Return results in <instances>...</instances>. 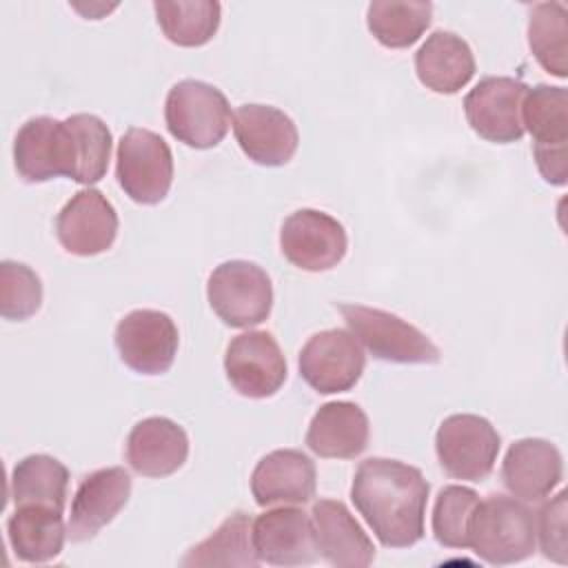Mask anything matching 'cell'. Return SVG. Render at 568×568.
Instances as JSON below:
<instances>
[{"mask_svg":"<svg viewBox=\"0 0 568 568\" xmlns=\"http://www.w3.org/2000/svg\"><path fill=\"white\" fill-rule=\"evenodd\" d=\"M253 546L271 566H306L317 559L311 515L300 508H275L253 521Z\"/></svg>","mask_w":568,"mask_h":568,"instance_id":"cell-18","label":"cell"},{"mask_svg":"<svg viewBox=\"0 0 568 568\" xmlns=\"http://www.w3.org/2000/svg\"><path fill=\"white\" fill-rule=\"evenodd\" d=\"M280 248L293 266L320 273L344 260L348 237L333 215L315 209H300L284 220Z\"/></svg>","mask_w":568,"mask_h":568,"instance_id":"cell-12","label":"cell"},{"mask_svg":"<svg viewBox=\"0 0 568 568\" xmlns=\"http://www.w3.org/2000/svg\"><path fill=\"white\" fill-rule=\"evenodd\" d=\"M415 73L426 89L453 95L473 80L475 55L457 33L433 31L415 53Z\"/></svg>","mask_w":568,"mask_h":568,"instance_id":"cell-24","label":"cell"},{"mask_svg":"<svg viewBox=\"0 0 568 568\" xmlns=\"http://www.w3.org/2000/svg\"><path fill=\"white\" fill-rule=\"evenodd\" d=\"M169 133L191 149L217 146L231 124L226 95L202 80H182L169 89L164 102Z\"/></svg>","mask_w":568,"mask_h":568,"instance_id":"cell-4","label":"cell"},{"mask_svg":"<svg viewBox=\"0 0 568 568\" xmlns=\"http://www.w3.org/2000/svg\"><path fill=\"white\" fill-rule=\"evenodd\" d=\"M537 544V519L519 499L490 495L477 504L470 528L468 548L493 566H506L528 559Z\"/></svg>","mask_w":568,"mask_h":568,"instance_id":"cell-2","label":"cell"},{"mask_svg":"<svg viewBox=\"0 0 568 568\" xmlns=\"http://www.w3.org/2000/svg\"><path fill=\"white\" fill-rule=\"evenodd\" d=\"M479 495L468 486H444L433 508V535L439 546L468 548V528Z\"/></svg>","mask_w":568,"mask_h":568,"instance_id":"cell-32","label":"cell"},{"mask_svg":"<svg viewBox=\"0 0 568 568\" xmlns=\"http://www.w3.org/2000/svg\"><path fill=\"white\" fill-rule=\"evenodd\" d=\"M189 437L169 417H146L126 437V462L142 477H166L184 466Z\"/></svg>","mask_w":568,"mask_h":568,"instance_id":"cell-22","label":"cell"},{"mask_svg":"<svg viewBox=\"0 0 568 568\" xmlns=\"http://www.w3.org/2000/svg\"><path fill=\"white\" fill-rule=\"evenodd\" d=\"M253 521L246 513H233L204 541L193 546L182 566H257L260 557L253 546Z\"/></svg>","mask_w":568,"mask_h":568,"instance_id":"cell-27","label":"cell"},{"mask_svg":"<svg viewBox=\"0 0 568 568\" xmlns=\"http://www.w3.org/2000/svg\"><path fill=\"white\" fill-rule=\"evenodd\" d=\"M131 495V475L122 466L89 473L71 501L67 535L71 541L95 537L126 506Z\"/></svg>","mask_w":568,"mask_h":568,"instance_id":"cell-17","label":"cell"},{"mask_svg":"<svg viewBox=\"0 0 568 568\" xmlns=\"http://www.w3.org/2000/svg\"><path fill=\"white\" fill-rule=\"evenodd\" d=\"M233 133L248 160L262 166H284L297 151V126L268 104H242L233 113Z\"/></svg>","mask_w":568,"mask_h":568,"instance_id":"cell-16","label":"cell"},{"mask_svg":"<svg viewBox=\"0 0 568 568\" xmlns=\"http://www.w3.org/2000/svg\"><path fill=\"white\" fill-rule=\"evenodd\" d=\"M433 18L430 2L417 0H375L368 4L366 24L373 38L388 49L415 44Z\"/></svg>","mask_w":568,"mask_h":568,"instance_id":"cell-28","label":"cell"},{"mask_svg":"<svg viewBox=\"0 0 568 568\" xmlns=\"http://www.w3.org/2000/svg\"><path fill=\"white\" fill-rule=\"evenodd\" d=\"M13 555L27 564H44L62 552L67 528L62 510L49 506H18L7 521Z\"/></svg>","mask_w":568,"mask_h":568,"instance_id":"cell-25","label":"cell"},{"mask_svg":"<svg viewBox=\"0 0 568 568\" xmlns=\"http://www.w3.org/2000/svg\"><path fill=\"white\" fill-rule=\"evenodd\" d=\"M231 386L251 399L275 395L286 382V359L277 339L266 331H248L231 339L224 355Z\"/></svg>","mask_w":568,"mask_h":568,"instance_id":"cell-14","label":"cell"},{"mask_svg":"<svg viewBox=\"0 0 568 568\" xmlns=\"http://www.w3.org/2000/svg\"><path fill=\"white\" fill-rule=\"evenodd\" d=\"M528 44L535 60L552 75L568 73V11L561 2H539L528 16Z\"/></svg>","mask_w":568,"mask_h":568,"instance_id":"cell-30","label":"cell"},{"mask_svg":"<svg viewBox=\"0 0 568 568\" xmlns=\"http://www.w3.org/2000/svg\"><path fill=\"white\" fill-rule=\"evenodd\" d=\"M499 433L495 426L473 413H457L446 417L435 435V450L439 466L455 479L481 481L486 479L499 455Z\"/></svg>","mask_w":568,"mask_h":568,"instance_id":"cell-7","label":"cell"},{"mask_svg":"<svg viewBox=\"0 0 568 568\" xmlns=\"http://www.w3.org/2000/svg\"><path fill=\"white\" fill-rule=\"evenodd\" d=\"M13 162L24 182H47L58 175L73 180L78 144L69 124L49 115L27 120L13 142Z\"/></svg>","mask_w":568,"mask_h":568,"instance_id":"cell-9","label":"cell"},{"mask_svg":"<svg viewBox=\"0 0 568 568\" xmlns=\"http://www.w3.org/2000/svg\"><path fill=\"white\" fill-rule=\"evenodd\" d=\"M69 470L51 455H27L20 459L9 479V497L18 506H49L64 510Z\"/></svg>","mask_w":568,"mask_h":568,"instance_id":"cell-26","label":"cell"},{"mask_svg":"<svg viewBox=\"0 0 568 568\" xmlns=\"http://www.w3.org/2000/svg\"><path fill=\"white\" fill-rule=\"evenodd\" d=\"M115 178L122 191L138 204H158L173 182V155L153 131L133 126L118 142Z\"/></svg>","mask_w":568,"mask_h":568,"instance_id":"cell-8","label":"cell"},{"mask_svg":"<svg viewBox=\"0 0 568 568\" xmlns=\"http://www.w3.org/2000/svg\"><path fill=\"white\" fill-rule=\"evenodd\" d=\"M55 235L73 255H100L115 242L118 213L98 189H82L58 213Z\"/></svg>","mask_w":568,"mask_h":568,"instance_id":"cell-15","label":"cell"},{"mask_svg":"<svg viewBox=\"0 0 568 568\" xmlns=\"http://www.w3.org/2000/svg\"><path fill=\"white\" fill-rule=\"evenodd\" d=\"M368 417L355 402L320 406L306 430V446L317 457L353 459L368 446Z\"/></svg>","mask_w":568,"mask_h":568,"instance_id":"cell-23","label":"cell"},{"mask_svg":"<svg viewBox=\"0 0 568 568\" xmlns=\"http://www.w3.org/2000/svg\"><path fill=\"white\" fill-rule=\"evenodd\" d=\"M42 304V282L22 262H0V315L22 322L38 313Z\"/></svg>","mask_w":568,"mask_h":568,"instance_id":"cell-33","label":"cell"},{"mask_svg":"<svg viewBox=\"0 0 568 568\" xmlns=\"http://www.w3.org/2000/svg\"><path fill=\"white\" fill-rule=\"evenodd\" d=\"M255 504H308L315 497V464L295 448H280L264 455L251 475Z\"/></svg>","mask_w":568,"mask_h":568,"instance_id":"cell-21","label":"cell"},{"mask_svg":"<svg viewBox=\"0 0 568 568\" xmlns=\"http://www.w3.org/2000/svg\"><path fill=\"white\" fill-rule=\"evenodd\" d=\"M355 339L382 362L393 364H437L439 348L406 320L364 304H337Z\"/></svg>","mask_w":568,"mask_h":568,"instance_id":"cell-3","label":"cell"},{"mask_svg":"<svg viewBox=\"0 0 568 568\" xmlns=\"http://www.w3.org/2000/svg\"><path fill=\"white\" fill-rule=\"evenodd\" d=\"M537 532L541 541V550L546 559L557 564H566V490H559L550 501H546L539 510Z\"/></svg>","mask_w":568,"mask_h":568,"instance_id":"cell-34","label":"cell"},{"mask_svg":"<svg viewBox=\"0 0 568 568\" xmlns=\"http://www.w3.org/2000/svg\"><path fill=\"white\" fill-rule=\"evenodd\" d=\"M564 459L555 444L526 437L515 442L501 464V481L506 490L524 501L548 497L561 481Z\"/></svg>","mask_w":568,"mask_h":568,"instance_id":"cell-20","label":"cell"},{"mask_svg":"<svg viewBox=\"0 0 568 568\" xmlns=\"http://www.w3.org/2000/svg\"><path fill=\"white\" fill-rule=\"evenodd\" d=\"M317 555L337 568H366L375 546L344 501L320 499L311 510Z\"/></svg>","mask_w":568,"mask_h":568,"instance_id":"cell-19","label":"cell"},{"mask_svg":"<svg viewBox=\"0 0 568 568\" xmlns=\"http://www.w3.org/2000/svg\"><path fill=\"white\" fill-rule=\"evenodd\" d=\"M302 379L322 395L351 390L366 366L362 344L351 331L328 328L315 333L300 351Z\"/></svg>","mask_w":568,"mask_h":568,"instance_id":"cell-10","label":"cell"},{"mask_svg":"<svg viewBox=\"0 0 568 568\" xmlns=\"http://www.w3.org/2000/svg\"><path fill=\"white\" fill-rule=\"evenodd\" d=\"M526 84L510 75H488L464 98V113L470 129L495 144L521 140V102Z\"/></svg>","mask_w":568,"mask_h":568,"instance_id":"cell-13","label":"cell"},{"mask_svg":"<svg viewBox=\"0 0 568 568\" xmlns=\"http://www.w3.org/2000/svg\"><path fill=\"white\" fill-rule=\"evenodd\" d=\"M524 131L532 135V153L541 178L550 184H566L568 142V95L564 87L537 84L526 89L521 102Z\"/></svg>","mask_w":568,"mask_h":568,"instance_id":"cell-6","label":"cell"},{"mask_svg":"<svg viewBox=\"0 0 568 568\" xmlns=\"http://www.w3.org/2000/svg\"><path fill=\"white\" fill-rule=\"evenodd\" d=\"M428 481L397 459H364L353 477L351 499L384 548H408L424 537Z\"/></svg>","mask_w":568,"mask_h":568,"instance_id":"cell-1","label":"cell"},{"mask_svg":"<svg viewBox=\"0 0 568 568\" xmlns=\"http://www.w3.org/2000/svg\"><path fill=\"white\" fill-rule=\"evenodd\" d=\"M78 144V184H95L106 175L111 160V131L93 113H75L64 120Z\"/></svg>","mask_w":568,"mask_h":568,"instance_id":"cell-31","label":"cell"},{"mask_svg":"<svg viewBox=\"0 0 568 568\" xmlns=\"http://www.w3.org/2000/svg\"><path fill=\"white\" fill-rule=\"evenodd\" d=\"M153 9L162 33L178 47L206 44L217 33L222 13L215 0H158Z\"/></svg>","mask_w":568,"mask_h":568,"instance_id":"cell-29","label":"cell"},{"mask_svg":"<svg viewBox=\"0 0 568 568\" xmlns=\"http://www.w3.org/2000/svg\"><path fill=\"white\" fill-rule=\"evenodd\" d=\"M206 297L226 326L248 328L271 315L273 286L262 266L246 260H229L209 275Z\"/></svg>","mask_w":568,"mask_h":568,"instance_id":"cell-5","label":"cell"},{"mask_svg":"<svg viewBox=\"0 0 568 568\" xmlns=\"http://www.w3.org/2000/svg\"><path fill=\"white\" fill-rule=\"evenodd\" d=\"M178 326L171 315L153 308H135L115 326L120 359L140 375H162L178 355Z\"/></svg>","mask_w":568,"mask_h":568,"instance_id":"cell-11","label":"cell"}]
</instances>
